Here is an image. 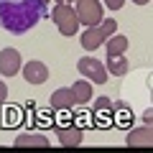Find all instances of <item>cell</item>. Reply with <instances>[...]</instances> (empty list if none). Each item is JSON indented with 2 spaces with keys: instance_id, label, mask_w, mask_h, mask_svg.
I'll use <instances>...</instances> for the list:
<instances>
[{
  "instance_id": "cell-15",
  "label": "cell",
  "mask_w": 153,
  "mask_h": 153,
  "mask_svg": "<svg viewBox=\"0 0 153 153\" xmlns=\"http://www.w3.org/2000/svg\"><path fill=\"white\" fill-rule=\"evenodd\" d=\"M107 74H115V76H123L128 74V56L120 54V56H107Z\"/></svg>"
},
{
  "instance_id": "cell-11",
  "label": "cell",
  "mask_w": 153,
  "mask_h": 153,
  "mask_svg": "<svg viewBox=\"0 0 153 153\" xmlns=\"http://www.w3.org/2000/svg\"><path fill=\"white\" fill-rule=\"evenodd\" d=\"M82 46L87 51H92V49H100V46H105V36H102V31H100L97 26H89L87 31L82 33Z\"/></svg>"
},
{
  "instance_id": "cell-2",
  "label": "cell",
  "mask_w": 153,
  "mask_h": 153,
  "mask_svg": "<svg viewBox=\"0 0 153 153\" xmlns=\"http://www.w3.org/2000/svg\"><path fill=\"white\" fill-rule=\"evenodd\" d=\"M51 18H54V23L59 26V33H61V36H74V33L79 31L76 13H74V8L66 5V3H59V5L54 8V13H51Z\"/></svg>"
},
{
  "instance_id": "cell-3",
  "label": "cell",
  "mask_w": 153,
  "mask_h": 153,
  "mask_svg": "<svg viewBox=\"0 0 153 153\" xmlns=\"http://www.w3.org/2000/svg\"><path fill=\"white\" fill-rule=\"evenodd\" d=\"M76 21L82 26H97L102 21V3L100 0H76Z\"/></svg>"
},
{
  "instance_id": "cell-8",
  "label": "cell",
  "mask_w": 153,
  "mask_h": 153,
  "mask_svg": "<svg viewBox=\"0 0 153 153\" xmlns=\"http://www.w3.org/2000/svg\"><path fill=\"white\" fill-rule=\"evenodd\" d=\"M56 135H59V143L61 146H66V148H74V146H79L82 143V138H84V133H82V128H56Z\"/></svg>"
},
{
  "instance_id": "cell-21",
  "label": "cell",
  "mask_w": 153,
  "mask_h": 153,
  "mask_svg": "<svg viewBox=\"0 0 153 153\" xmlns=\"http://www.w3.org/2000/svg\"><path fill=\"white\" fill-rule=\"evenodd\" d=\"M49 3H51V0H38V5H41V10H44V16H49V10H46V8H49Z\"/></svg>"
},
{
  "instance_id": "cell-22",
  "label": "cell",
  "mask_w": 153,
  "mask_h": 153,
  "mask_svg": "<svg viewBox=\"0 0 153 153\" xmlns=\"http://www.w3.org/2000/svg\"><path fill=\"white\" fill-rule=\"evenodd\" d=\"M133 3H135V5H148L151 0H133Z\"/></svg>"
},
{
  "instance_id": "cell-7",
  "label": "cell",
  "mask_w": 153,
  "mask_h": 153,
  "mask_svg": "<svg viewBox=\"0 0 153 153\" xmlns=\"http://www.w3.org/2000/svg\"><path fill=\"white\" fill-rule=\"evenodd\" d=\"M23 76H26V82L31 84H44L46 79H49V69H46L44 61H28L26 66H23Z\"/></svg>"
},
{
  "instance_id": "cell-12",
  "label": "cell",
  "mask_w": 153,
  "mask_h": 153,
  "mask_svg": "<svg viewBox=\"0 0 153 153\" xmlns=\"http://www.w3.org/2000/svg\"><path fill=\"white\" fill-rule=\"evenodd\" d=\"M71 94H74V102L87 105L92 100V82L89 79H79V82L71 84Z\"/></svg>"
},
{
  "instance_id": "cell-9",
  "label": "cell",
  "mask_w": 153,
  "mask_h": 153,
  "mask_svg": "<svg viewBox=\"0 0 153 153\" xmlns=\"http://www.w3.org/2000/svg\"><path fill=\"white\" fill-rule=\"evenodd\" d=\"M112 123L120 128H130L133 125V110L125 102H112Z\"/></svg>"
},
{
  "instance_id": "cell-19",
  "label": "cell",
  "mask_w": 153,
  "mask_h": 153,
  "mask_svg": "<svg viewBox=\"0 0 153 153\" xmlns=\"http://www.w3.org/2000/svg\"><path fill=\"white\" fill-rule=\"evenodd\" d=\"M102 3L110 8V10H120V8L125 5V0H102Z\"/></svg>"
},
{
  "instance_id": "cell-20",
  "label": "cell",
  "mask_w": 153,
  "mask_h": 153,
  "mask_svg": "<svg viewBox=\"0 0 153 153\" xmlns=\"http://www.w3.org/2000/svg\"><path fill=\"white\" fill-rule=\"evenodd\" d=\"M5 97H8V87H5V82L0 79V102H5Z\"/></svg>"
},
{
  "instance_id": "cell-4",
  "label": "cell",
  "mask_w": 153,
  "mask_h": 153,
  "mask_svg": "<svg viewBox=\"0 0 153 153\" xmlns=\"http://www.w3.org/2000/svg\"><path fill=\"white\" fill-rule=\"evenodd\" d=\"M76 69H79V74L84 76V79H89V82L94 84H105L107 82V69H105L102 61L92 59V56H84V59L76 61Z\"/></svg>"
},
{
  "instance_id": "cell-5",
  "label": "cell",
  "mask_w": 153,
  "mask_h": 153,
  "mask_svg": "<svg viewBox=\"0 0 153 153\" xmlns=\"http://www.w3.org/2000/svg\"><path fill=\"white\" fill-rule=\"evenodd\" d=\"M92 120L100 130H105L107 125H112V100L107 97H100L94 102V112H92Z\"/></svg>"
},
{
  "instance_id": "cell-18",
  "label": "cell",
  "mask_w": 153,
  "mask_h": 153,
  "mask_svg": "<svg viewBox=\"0 0 153 153\" xmlns=\"http://www.w3.org/2000/svg\"><path fill=\"white\" fill-rule=\"evenodd\" d=\"M97 28L102 31V36H105V38H110L112 33H117V21H112V18H107V21H100V23H97Z\"/></svg>"
},
{
  "instance_id": "cell-1",
  "label": "cell",
  "mask_w": 153,
  "mask_h": 153,
  "mask_svg": "<svg viewBox=\"0 0 153 153\" xmlns=\"http://www.w3.org/2000/svg\"><path fill=\"white\" fill-rule=\"evenodd\" d=\"M41 18H44V10L38 0H0V26L8 33L21 36L31 31Z\"/></svg>"
},
{
  "instance_id": "cell-16",
  "label": "cell",
  "mask_w": 153,
  "mask_h": 153,
  "mask_svg": "<svg viewBox=\"0 0 153 153\" xmlns=\"http://www.w3.org/2000/svg\"><path fill=\"white\" fill-rule=\"evenodd\" d=\"M21 120H23V110H21V105H10V107H5V115H3V125H5V128H16V125H21Z\"/></svg>"
},
{
  "instance_id": "cell-24",
  "label": "cell",
  "mask_w": 153,
  "mask_h": 153,
  "mask_svg": "<svg viewBox=\"0 0 153 153\" xmlns=\"http://www.w3.org/2000/svg\"><path fill=\"white\" fill-rule=\"evenodd\" d=\"M71 3H76V0H71Z\"/></svg>"
},
{
  "instance_id": "cell-14",
  "label": "cell",
  "mask_w": 153,
  "mask_h": 153,
  "mask_svg": "<svg viewBox=\"0 0 153 153\" xmlns=\"http://www.w3.org/2000/svg\"><path fill=\"white\" fill-rule=\"evenodd\" d=\"M151 140H153V135H151V125H146V128H138V130H133V133H128V146H151Z\"/></svg>"
},
{
  "instance_id": "cell-23",
  "label": "cell",
  "mask_w": 153,
  "mask_h": 153,
  "mask_svg": "<svg viewBox=\"0 0 153 153\" xmlns=\"http://www.w3.org/2000/svg\"><path fill=\"white\" fill-rule=\"evenodd\" d=\"M56 3H66V0H56Z\"/></svg>"
},
{
  "instance_id": "cell-13",
  "label": "cell",
  "mask_w": 153,
  "mask_h": 153,
  "mask_svg": "<svg viewBox=\"0 0 153 153\" xmlns=\"http://www.w3.org/2000/svg\"><path fill=\"white\" fill-rule=\"evenodd\" d=\"M107 41V56H120L128 51V36H117V33H112L110 38H105Z\"/></svg>"
},
{
  "instance_id": "cell-17",
  "label": "cell",
  "mask_w": 153,
  "mask_h": 153,
  "mask_svg": "<svg viewBox=\"0 0 153 153\" xmlns=\"http://www.w3.org/2000/svg\"><path fill=\"white\" fill-rule=\"evenodd\" d=\"M16 146H36V148H49V138L46 135H31V133H26V135H18L16 138Z\"/></svg>"
},
{
  "instance_id": "cell-6",
  "label": "cell",
  "mask_w": 153,
  "mask_h": 153,
  "mask_svg": "<svg viewBox=\"0 0 153 153\" xmlns=\"http://www.w3.org/2000/svg\"><path fill=\"white\" fill-rule=\"evenodd\" d=\"M21 54L16 49H3L0 51V74L3 76H16L21 71Z\"/></svg>"
},
{
  "instance_id": "cell-10",
  "label": "cell",
  "mask_w": 153,
  "mask_h": 153,
  "mask_svg": "<svg viewBox=\"0 0 153 153\" xmlns=\"http://www.w3.org/2000/svg\"><path fill=\"white\" fill-rule=\"evenodd\" d=\"M74 94H71V87L66 89V87H61V89H56L54 94H51V107L54 110H69V107H74Z\"/></svg>"
}]
</instances>
